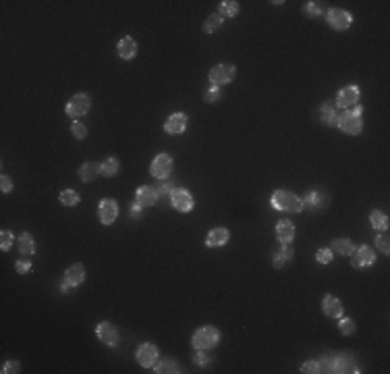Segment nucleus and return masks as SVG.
<instances>
[{
    "label": "nucleus",
    "mask_w": 390,
    "mask_h": 374,
    "mask_svg": "<svg viewBox=\"0 0 390 374\" xmlns=\"http://www.w3.org/2000/svg\"><path fill=\"white\" fill-rule=\"evenodd\" d=\"M326 19H328V25L332 29H338V31L351 27V23H353V17L347 11H343V9H330Z\"/></svg>",
    "instance_id": "nucleus-10"
},
{
    "label": "nucleus",
    "mask_w": 390,
    "mask_h": 374,
    "mask_svg": "<svg viewBox=\"0 0 390 374\" xmlns=\"http://www.w3.org/2000/svg\"><path fill=\"white\" fill-rule=\"evenodd\" d=\"M135 198H137V204H141V206H154L156 200H158V192L154 190V187L143 185V187H139V190H137Z\"/></svg>",
    "instance_id": "nucleus-20"
},
{
    "label": "nucleus",
    "mask_w": 390,
    "mask_h": 374,
    "mask_svg": "<svg viewBox=\"0 0 390 374\" xmlns=\"http://www.w3.org/2000/svg\"><path fill=\"white\" fill-rule=\"evenodd\" d=\"M376 262V254H374V249L370 245H361L359 249H353V254H351V264L355 268H368Z\"/></svg>",
    "instance_id": "nucleus-4"
},
{
    "label": "nucleus",
    "mask_w": 390,
    "mask_h": 374,
    "mask_svg": "<svg viewBox=\"0 0 390 374\" xmlns=\"http://www.w3.org/2000/svg\"><path fill=\"white\" fill-rule=\"evenodd\" d=\"M141 208H143L141 204H133L131 206V218H139L141 216Z\"/></svg>",
    "instance_id": "nucleus-47"
},
{
    "label": "nucleus",
    "mask_w": 390,
    "mask_h": 374,
    "mask_svg": "<svg viewBox=\"0 0 390 374\" xmlns=\"http://www.w3.org/2000/svg\"><path fill=\"white\" fill-rule=\"evenodd\" d=\"M322 310H324V314L332 316V318H340L343 316V303L334 295H326V297L322 299Z\"/></svg>",
    "instance_id": "nucleus-16"
},
{
    "label": "nucleus",
    "mask_w": 390,
    "mask_h": 374,
    "mask_svg": "<svg viewBox=\"0 0 390 374\" xmlns=\"http://www.w3.org/2000/svg\"><path fill=\"white\" fill-rule=\"evenodd\" d=\"M15 266H17V272H21V274H25V272L31 270V262H27V260H19Z\"/></svg>",
    "instance_id": "nucleus-45"
},
{
    "label": "nucleus",
    "mask_w": 390,
    "mask_h": 374,
    "mask_svg": "<svg viewBox=\"0 0 390 374\" xmlns=\"http://www.w3.org/2000/svg\"><path fill=\"white\" fill-rule=\"evenodd\" d=\"M330 249H332V254L351 256V254H353V249H355V245H353V241H351V239H334Z\"/></svg>",
    "instance_id": "nucleus-25"
},
{
    "label": "nucleus",
    "mask_w": 390,
    "mask_h": 374,
    "mask_svg": "<svg viewBox=\"0 0 390 374\" xmlns=\"http://www.w3.org/2000/svg\"><path fill=\"white\" fill-rule=\"evenodd\" d=\"M272 206L276 210H282V212H301L305 208L301 198H297L290 192H284V190H280L272 196Z\"/></svg>",
    "instance_id": "nucleus-2"
},
{
    "label": "nucleus",
    "mask_w": 390,
    "mask_h": 374,
    "mask_svg": "<svg viewBox=\"0 0 390 374\" xmlns=\"http://www.w3.org/2000/svg\"><path fill=\"white\" fill-rule=\"evenodd\" d=\"M338 114H340V110H336V106L332 102H324L322 108H320V116L326 125H336Z\"/></svg>",
    "instance_id": "nucleus-23"
},
{
    "label": "nucleus",
    "mask_w": 390,
    "mask_h": 374,
    "mask_svg": "<svg viewBox=\"0 0 390 374\" xmlns=\"http://www.w3.org/2000/svg\"><path fill=\"white\" fill-rule=\"evenodd\" d=\"M229 231L226 229H222V227H218V229H212L210 233H208V237H206V245H210V247H220V245H224L226 241H229Z\"/></svg>",
    "instance_id": "nucleus-19"
},
{
    "label": "nucleus",
    "mask_w": 390,
    "mask_h": 374,
    "mask_svg": "<svg viewBox=\"0 0 390 374\" xmlns=\"http://www.w3.org/2000/svg\"><path fill=\"white\" fill-rule=\"evenodd\" d=\"M318 364H320V372H334V356L322 358Z\"/></svg>",
    "instance_id": "nucleus-38"
},
{
    "label": "nucleus",
    "mask_w": 390,
    "mask_h": 374,
    "mask_svg": "<svg viewBox=\"0 0 390 374\" xmlns=\"http://www.w3.org/2000/svg\"><path fill=\"white\" fill-rule=\"evenodd\" d=\"M98 175H102V171H100V165H95V162H85V165L79 169V177H81V181H85V183L93 181Z\"/></svg>",
    "instance_id": "nucleus-24"
},
{
    "label": "nucleus",
    "mask_w": 390,
    "mask_h": 374,
    "mask_svg": "<svg viewBox=\"0 0 390 374\" xmlns=\"http://www.w3.org/2000/svg\"><path fill=\"white\" fill-rule=\"evenodd\" d=\"M290 258H292V249L288 247V243H284V247L280 249V252H276V256H274V266L282 268Z\"/></svg>",
    "instance_id": "nucleus-28"
},
{
    "label": "nucleus",
    "mask_w": 390,
    "mask_h": 374,
    "mask_svg": "<svg viewBox=\"0 0 390 374\" xmlns=\"http://www.w3.org/2000/svg\"><path fill=\"white\" fill-rule=\"evenodd\" d=\"M185 127H187V114H183V112H175V114H170L168 121L164 123V131H166V133H173V135L183 133Z\"/></svg>",
    "instance_id": "nucleus-14"
},
{
    "label": "nucleus",
    "mask_w": 390,
    "mask_h": 374,
    "mask_svg": "<svg viewBox=\"0 0 390 374\" xmlns=\"http://www.w3.org/2000/svg\"><path fill=\"white\" fill-rule=\"evenodd\" d=\"M3 372H19V362H7Z\"/></svg>",
    "instance_id": "nucleus-46"
},
{
    "label": "nucleus",
    "mask_w": 390,
    "mask_h": 374,
    "mask_svg": "<svg viewBox=\"0 0 390 374\" xmlns=\"http://www.w3.org/2000/svg\"><path fill=\"white\" fill-rule=\"evenodd\" d=\"M276 237L280 243H290L292 239H295V225H292L290 221H280L276 225Z\"/></svg>",
    "instance_id": "nucleus-17"
},
{
    "label": "nucleus",
    "mask_w": 390,
    "mask_h": 374,
    "mask_svg": "<svg viewBox=\"0 0 390 374\" xmlns=\"http://www.w3.org/2000/svg\"><path fill=\"white\" fill-rule=\"evenodd\" d=\"M98 216H100V221L104 225H112L116 221V216H118V206L114 200H102L100 202V208H98Z\"/></svg>",
    "instance_id": "nucleus-11"
},
{
    "label": "nucleus",
    "mask_w": 390,
    "mask_h": 374,
    "mask_svg": "<svg viewBox=\"0 0 390 374\" xmlns=\"http://www.w3.org/2000/svg\"><path fill=\"white\" fill-rule=\"evenodd\" d=\"M359 96H361V91L357 85H347L338 91V96H336V104L345 110V108H353L357 106V102H359Z\"/></svg>",
    "instance_id": "nucleus-5"
},
{
    "label": "nucleus",
    "mask_w": 390,
    "mask_h": 374,
    "mask_svg": "<svg viewBox=\"0 0 390 374\" xmlns=\"http://www.w3.org/2000/svg\"><path fill=\"white\" fill-rule=\"evenodd\" d=\"M220 341V333L214 326H202L200 331H195L193 335V347L195 349H212L218 345Z\"/></svg>",
    "instance_id": "nucleus-3"
},
{
    "label": "nucleus",
    "mask_w": 390,
    "mask_h": 374,
    "mask_svg": "<svg viewBox=\"0 0 390 374\" xmlns=\"http://www.w3.org/2000/svg\"><path fill=\"white\" fill-rule=\"evenodd\" d=\"M328 202H330V198H328V194L326 192H322V190H313V192H309L307 196H305V200H303V206H307V208H311L313 212H318V210H324L328 206Z\"/></svg>",
    "instance_id": "nucleus-12"
},
{
    "label": "nucleus",
    "mask_w": 390,
    "mask_h": 374,
    "mask_svg": "<svg viewBox=\"0 0 390 374\" xmlns=\"http://www.w3.org/2000/svg\"><path fill=\"white\" fill-rule=\"evenodd\" d=\"M361 114H363V108L361 106H353V110H343L338 114V121H336V127L349 135H357L361 133L363 129V121H361Z\"/></svg>",
    "instance_id": "nucleus-1"
},
{
    "label": "nucleus",
    "mask_w": 390,
    "mask_h": 374,
    "mask_svg": "<svg viewBox=\"0 0 390 374\" xmlns=\"http://www.w3.org/2000/svg\"><path fill=\"white\" fill-rule=\"evenodd\" d=\"M210 360H212V358H208V356H202V354H200V356H195V362H198L200 366H204V364H208Z\"/></svg>",
    "instance_id": "nucleus-48"
},
{
    "label": "nucleus",
    "mask_w": 390,
    "mask_h": 374,
    "mask_svg": "<svg viewBox=\"0 0 390 374\" xmlns=\"http://www.w3.org/2000/svg\"><path fill=\"white\" fill-rule=\"evenodd\" d=\"M83 278H85V270H83L81 264H73V266H69L67 272H64V280H67L69 285H73V287L81 285Z\"/></svg>",
    "instance_id": "nucleus-21"
},
{
    "label": "nucleus",
    "mask_w": 390,
    "mask_h": 374,
    "mask_svg": "<svg viewBox=\"0 0 390 374\" xmlns=\"http://www.w3.org/2000/svg\"><path fill=\"white\" fill-rule=\"evenodd\" d=\"M334 372L353 374V372H359V370H357V364L349 354H343V356H334Z\"/></svg>",
    "instance_id": "nucleus-18"
},
{
    "label": "nucleus",
    "mask_w": 390,
    "mask_h": 374,
    "mask_svg": "<svg viewBox=\"0 0 390 374\" xmlns=\"http://www.w3.org/2000/svg\"><path fill=\"white\" fill-rule=\"evenodd\" d=\"M95 335L100 337V341L104 343V345H116V343H118V333H116V329H114L110 322L98 324Z\"/></svg>",
    "instance_id": "nucleus-15"
},
{
    "label": "nucleus",
    "mask_w": 390,
    "mask_h": 374,
    "mask_svg": "<svg viewBox=\"0 0 390 374\" xmlns=\"http://www.w3.org/2000/svg\"><path fill=\"white\" fill-rule=\"evenodd\" d=\"M301 372H305V374H318V372H320V364H318V362H305V364L301 366Z\"/></svg>",
    "instance_id": "nucleus-43"
},
{
    "label": "nucleus",
    "mask_w": 390,
    "mask_h": 374,
    "mask_svg": "<svg viewBox=\"0 0 390 374\" xmlns=\"http://www.w3.org/2000/svg\"><path fill=\"white\" fill-rule=\"evenodd\" d=\"M239 13V3H235V0H224V3H220V17H235Z\"/></svg>",
    "instance_id": "nucleus-29"
},
{
    "label": "nucleus",
    "mask_w": 390,
    "mask_h": 374,
    "mask_svg": "<svg viewBox=\"0 0 390 374\" xmlns=\"http://www.w3.org/2000/svg\"><path fill=\"white\" fill-rule=\"evenodd\" d=\"M156 372H179V368H177V364H175V360H170V358H164L158 366H156Z\"/></svg>",
    "instance_id": "nucleus-32"
},
{
    "label": "nucleus",
    "mask_w": 390,
    "mask_h": 374,
    "mask_svg": "<svg viewBox=\"0 0 390 374\" xmlns=\"http://www.w3.org/2000/svg\"><path fill=\"white\" fill-rule=\"evenodd\" d=\"M338 329H340V333H343V335H353L357 326H355V322H353L351 318H340Z\"/></svg>",
    "instance_id": "nucleus-37"
},
{
    "label": "nucleus",
    "mask_w": 390,
    "mask_h": 374,
    "mask_svg": "<svg viewBox=\"0 0 390 374\" xmlns=\"http://www.w3.org/2000/svg\"><path fill=\"white\" fill-rule=\"evenodd\" d=\"M303 13H305L307 17H318V15L324 13V5H322V3H307V5L303 7Z\"/></svg>",
    "instance_id": "nucleus-34"
},
{
    "label": "nucleus",
    "mask_w": 390,
    "mask_h": 374,
    "mask_svg": "<svg viewBox=\"0 0 390 374\" xmlns=\"http://www.w3.org/2000/svg\"><path fill=\"white\" fill-rule=\"evenodd\" d=\"M60 289H62V291H67V293H69V291L73 289V285H69V283H67V280H64V283L60 285Z\"/></svg>",
    "instance_id": "nucleus-49"
},
{
    "label": "nucleus",
    "mask_w": 390,
    "mask_h": 374,
    "mask_svg": "<svg viewBox=\"0 0 390 374\" xmlns=\"http://www.w3.org/2000/svg\"><path fill=\"white\" fill-rule=\"evenodd\" d=\"M19 252L23 256H31V254H36V243H34V237H31L29 233H23L19 237Z\"/></svg>",
    "instance_id": "nucleus-26"
},
{
    "label": "nucleus",
    "mask_w": 390,
    "mask_h": 374,
    "mask_svg": "<svg viewBox=\"0 0 390 374\" xmlns=\"http://www.w3.org/2000/svg\"><path fill=\"white\" fill-rule=\"evenodd\" d=\"M235 77V67L233 65H216L212 71H210V81L212 85H224L233 81Z\"/></svg>",
    "instance_id": "nucleus-9"
},
{
    "label": "nucleus",
    "mask_w": 390,
    "mask_h": 374,
    "mask_svg": "<svg viewBox=\"0 0 390 374\" xmlns=\"http://www.w3.org/2000/svg\"><path fill=\"white\" fill-rule=\"evenodd\" d=\"M220 25H222V17L220 15H210L206 19V23H204V29L208 31V34H212V31H216Z\"/></svg>",
    "instance_id": "nucleus-33"
},
{
    "label": "nucleus",
    "mask_w": 390,
    "mask_h": 374,
    "mask_svg": "<svg viewBox=\"0 0 390 374\" xmlns=\"http://www.w3.org/2000/svg\"><path fill=\"white\" fill-rule=\"evenodd\" d=\"M0 185H3V192H5V194H9V192L13 190V181H11L7 175L0 177Z\"/></svg>",
    "instance_id": "nucleus-44"
},
{
    "label": "nucleus",
    "mask_w": 390,
    "mask_h": 374,
    "mask_svg": "<svg viewBox=\"0 0 390 374\" xmlns=\"http://www.w3.org/2000/svg\"><path fill=\"white\" fill-rule=\"evenodd\" d=\"M204 100H206L208 104L218 102V100H220V87H218V85H210V89L204 94Z\"/></svg>",
    "instance_id": "nucleus-36"
},
{
    "label": "nucleus",
    "mask_w": 390,
    "mask_h": 374,
    "mask_svg": "<svg viewBox=\"0 0 390 374\" xmlns=\"http://www.w3.org/2000/svg\"><path fill=\"white\" fill-rule=\"evenodd\" d=\"M156 192H158V196H160V198L170 196V194L175 192V185H173V183H168V181H164V183H160V185H158V190H156Z\"/></svg>",
    "instance_id": "nucleus-41"
},
{
    "label": "nucleus",
    "mask_w": 390,
    "mask_h": 374,
    "mask_svg": "<svg viewBox=\"0 0 390 374\" xmlns=\"http://www.w3.org/2000/svg\"><path fill=\"white\" fill-rule=\"evenodd\" d=\"M3 239H0V249L3 252H7V249H11V245H13V233L11 231H3V235H0Z\"/></svg>",
    "instance_id": "nucleus-40"
},
{
    "label": "nucleus",
    "mask_w": 390,
    "mask_h": 374,
    "mask_svg": "<svg viewBox=\"0 0 390 374\" xmlns=\"http://www.w3.org/2000/svg\"><path fill=\"white\" fill-rule=\"evenodd\" d=\"M156 360H158V347L156 345H152V343H143V345H139V349H137L139 366L150 368V366L156 364Z\"/></svg>",
    "instance_id": "nucleus-13"
},
{
    "label": "nucleus",
    "mask_w": 390,
    "mask_h": 374,
    "mask_svg": "<svg viewBox=\"0 0 390 374\" xmlns=\"http://www.w3.org/2000/svg\"><path fill=\"white\" fill-rule=\"evenodd\" d=\"M58 200H60V204H64V206H75V204H79V194L73 192V190H64V192L58 196Z\"/></svg>",
    "instance_id": "nucleus-31"
},
{
    "label": "nucleus",
    "mask_w": 390,
    "mask_h": 374,
    "mask_svg": "<svg viewBox=\"0 0 390 374\" xmlns=\"http://www.w3.org/2000/svg\"><path fill=\"white\" fill-rule=\"evenodd\" d=\"M118 54H120V58H125V60H131V58L137 54V44H135V40H133V38H123V40L118 42Z\"/></svg>",
    "instance_id": "nucleus-22"
},
{
    "label": "nucleus",
    "mask_w": 390,
    "mask_h": 374,
    "mask_svg": "<svg viewBox=\"0 0 390 374\" xmlns=\"http://www.w3.org/2000/svg\"><path fill=\"white\" fill-rule=\"evenodd\" d=\"M152 175L156 177V179H166L168 175H170V171H173V158L168 154H158L156 158H154V162H152Z\"/></svg>",
    "instance_id": "nucleus-6"
},
{
    "label": "nucleus",
    "mask_w": 390,
    "mask_h": 374,
    "mask_svg": "<svg viewBox=\"0 0 390 374\" xmlns=\"http://www.w3.org/2000/svg\"><path fill=\"white\" fill-rule=\"evenodd\" d=\"M71 131H73V135H75V137H79V139H83V137L87 135V129H85V125H81V123H73Z\"/></svg>",
    "instance_id": "nucleus-42"
},
{
    "label": "nucleus",
    "mask_w": 390,
    "mask_h": 374,
    "mask_svg": "<svg viewBox=\"0 0 390 374\" xmlns=\"http://www.w3.org/2000/svg\"><path fill=\"white\" fill-rule=\"evenodd\" d=\"M100 171L104 177H114L118 173V160L116 158H106L102 165H100Z\"/></svg>",
    "instance_id": "nucleus-30"
},
{
    "label": "nucleus",
    "mask_w": 390,
    "mask_h": 374,
    "mask_svg": "<svg viewBox=\"0 0 390 374\" xmlns=\"http://www.w3.org/2000/svg\"><path fill=\"white\" fill-rule=\"evenodd\" d=\"M87 110H89V96L87 94H77V96H73L67 102V114L73 116V119L83 116Z\"/></svg>",
    "instance_id": "nucleus-7"
},
{
    "label": "nucleus",
    "mask_w": 390,
    "mask_h": 374,
    "mask_svg": "<svg viewBox=\"0 0 390 374\" xmlns=\"http://www.w3.org/2000/svg\"><path fill=\"white\" fill-rule=\"evenodd\" d=\"M370 221H372V227H374V229H380V231H386V229H388V216H386L384 212L374 210V212L370 214Z\"/></svg>",
    "instance_id": "nucleus-27"
},
{
    "label": "nucleus",
    "mask_w": 390,
    "mask_h": 374,
    "mask_svg": "<svg viewBox=\"0 0 390 374\" xmlns=\"http://www.w3.org/2000/svg\"><path fill=\"white\" fill-rule=\"evenodd\" d=\"M376 245H378V249H380V252L382 254H388L390 252V243H388V235H378L376 237Z\"/></svg>",
    "instance_id": "nucleus-39"
},
{
    "label": "nucleus",
    "mask_w": 390,
    "mask_h": 374,
    "mask_svg": "<svg viewBox=\"0 0 390 374\" xmlns=\"http://www.w3.org/2000/svg\"><path fill=\"white\" fill-rule=\"evenodd\" d=\"M318 262L320 264H330L332 262V258H334V254H332V249L330 247H322V249H318Z\"/></svg>",
    "instance_id": "nucleus-35"
},
{
    "label": "nucleus",
    "mask_w": 390,
    "mask_h": 374,
    "mask_svg": "<svg viewBox=\"0 0 390 374\" xmlns=\"http://www.w3.org/2000/svg\"><path fill=\"white\" fill-rule=\"evenodd\" d=\"M170 202L173 208L179 212H189L193 208V196L187 190H181V187H175V192L170 194Z\"/></svg>",
    "instance_id": "nucleus-8"
}]
</instances>
